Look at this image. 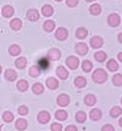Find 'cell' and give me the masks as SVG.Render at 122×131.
<instances>
[{"label": "cell", "instance_id": "44", "mask_svg": "<svg viewBox=\"0 0 122 131\" xmlns=\"http://www.w3.org/2000/svg\"><path fill=\"white\" fill-rule=\"evenodd\" d=\"M117 38H118V42H120V43H122V33L118 34V37H117Z\"/></svg>", "mask_w": 122, "mask_h": 131}, {"label": "cell", "instance_id": "1", "mask_svg": "<svg viewBox=\"0 0 122 131\" xmlns=\"http://www.w3.org/2000/svg\"><path fill=\"white\" fill-rule=\"evenodd\" d=\"M93 81L97 82V83H104L105 81L107 80V74L106 71L103 70V69H97L93 72Z\"/></svg>", "mask_w": 122, "mask_h": 131}, {"label": "cell", "instance_id": "17", "mask_svg": "<svg viewBox=\"0 0 122 131\" xmlns=\"http://www.w3.org/2000/svg\"><path fill=\"white\" fill-rule=\"evenodd\" d=\"M42 14L44 15L45 17H50L54 14V9H52V6L51 5H44L43 7H42Z\"/></svg>", "mask_w": 122, "mask_h": 131}, {"label": "cell", "instance_id": "3", "mask_svg": "<svg viewBox=\"0 0 122 131\" xmlns=\"http://www.w3.org/2000/svg\"><path fill=\"white\" fill-rule=\"evenodd\" d=\"M55 37H56V39H59V40L67 39V37H69V31L65 28V27H59V28L56 29V32H55Z\"/></svg>", "mask_w": 122, "mask_h": 131}, {"label": "cell", "instance_id": "6", "mask_svg": "<svg viewBox=\"0 0 122 131\" xmlns=\"http://www.w3.org/2000/svg\"><path fill=\"white\" fill-rule=\"evenodd\" d=\"M37 118H38V121H39L40 124H47V123H49V120L51 119V118H50V113L47 112V110L40 112V113L38 114Z\"/></svg>", "mask_w": 122, "mask_h": 131}, {"label": "cell", "instance_id": "47", "mask_svg": "<svg viewBox=\"0 0 122 131\" xmlns=\"http://www.w3.org/2000/svg\"><path fill=\"white\" fill-rule=\"evenodd\" d=\"M88 3H92V1H94V0H87Z\"/></svg>", "mask_w": 122, "mask_h": 131}, {"label": "cell", "instance_id": "30", "mask_svg": "<svg viewBox=\"0 0 122 131\" xmlns=\"http://www.w3.org/2000/svg\"><path fill=\"white\" fill-rule=\"evenodd\" d=\"M122 114V108H120V107H112L110 110V115L112 116V118H117V116H120V115Z\"/></svg>", "mask_w": 122, "mask_h": 131}, {"label": "cell", "instance_id": "38", "mask_svg": "<svg viewBox=\"0 0 122 131\" xmlns=\"http://www.w3.org/2000/svg\"><path fill=\"white\" fill-rule=\"evenodd\" d=\"M18 114L20 115H27L28 114V108L26 105H20L18 107Z\"/></svg>", "mask_w": 122, "mask_h": 131}, {"label": "cell", "instance_id": "22", "mask_svg": "<svg viewBox=\"0 0 122 131\" xmlns=\"http://www.w3.org/2000/svg\"><path fill=\"white\" fill-rule=\"evenodd\" d=\"M43 28L45 29L47 32H52L55 29V22L51 21V20H47L44 22V25H43Z\"/></svg>", "mask_w": 122, "mask_h": 131}, {"label": "cell", "instance_id": "31", "mask_svg": "<svg viewBox=\"0 0 122 131\" xmlns=\"http://www.w3.org/2000/svg\"><path fill=\"white\" fill-rule=\"evenodd\" d=\"M32 90H33V92H34L35 94H42L44 92V86L42 85V83H34V85L32 86Z\"/></svg>", "mask_w": 122, "mask_h": 131}, {"label": "cell", "instance_id": "39", "mask_svg": "<svg viewBox=\"0 0 122 131\" xmlns=\"http://www.w3.org/2000/svg\"><path fill=\"white\" fill-rule=\"evenodd\" d=\"M66 5L69 7H76L78 5V0H66Z\"/></svg>", "mask_w": 122, "mask_h": 131}, {"label": "cell", "instance_id": "36", "mask_svg": "<svg viewBox=\"0 0 122 131\" xmlns=\"http://www.w3.org/2000/svg\"><path fill=\"white\" fill-rule=\"evenodd\" d=\"M3 120L5 123H11V121H13V114H12L11 112H5L3 114Z\"/></svg>", "mask_w": 122, "mask_h": 131}, {"label": "cell", "instance_id": "11", "mask_svg": "<svg viewBox=\"0 0 122 131\" xmlns=\"http://www.w3.org/2000/svg\"><path fill=\"white\" fill-rule=\"evenodd\" d=\"M56 75L59 76V79L66 80V79L69 77V71H67V69H65L64 66H59V68H56Z\"/></svg>", "mask_w": 122, "mask_h": 131}, {"label": "cell", "instance_id": "50", "mask_svg": "<svg viewBox=\"0 0 122 131\" xmlns=\"http://www.w3.org/2000/svg\"><path fill=\"white\" fill-rule=\"evenodd\" d=\"M121 103H122V98H121Z\"/></svg>", "mask_w": 122, "mask_h": 131}, {"label": "cell", "instance_id": "33", "mask_svg": "<svg viewBox=\"0 0 122 131\" xmlns=\"http://www.w3.org/2000/svg\"><path fill=\"white\" fill-rule=\"evenodd\" d=\"M82 69H83L84 72H89V71H92V69H93V64L90 63L89 60H84V61L82 63Z\"/></svg>", "mask_w": 122, "mask_h": 131}, {"label": "cell", "instance_id": "4", "mask_svg": "<svg viewBox=\"0 0 122 131\" xmlns=\"http://www.w3.org/2000/svg\"><path fill=\"white\" fill-rule=\"evenodd\" d=\"M60 57H61V51L59 50V49H56V48H52V49H50V50L48 51V59L51 60V61L59 60Z\"/></svg>", "mask_w": 122, "mask_h": 131}, {"label": "cell", "instance_id": "20", "mask_svg": "<svg viewBox=\"0 0 122 131\" xmlns=\"http://www.w3.org/2000/svg\"><path fill=\"white\" fill-rule=\"evenodd\" d=\"M15 65H16V68L17 69H24L26 66H27V59H26L24 57H20L18 59H16Z\"/></svg>", "mask_w": 122, "mask_h": 131}, {"label": "cell", "instance_id": "34", "mask_svg": "<svg viewBox=\"0 0 122 131\" xmlns=\"http://www.w3.org/2000/svg\"><path fill=\"white\" fill-rule=\"evenodd\" d=\"M55 118L58 120H66L67 119V112L66 110H58L56 113H55Z\"/></svg>", "mask_w": 122, "mask_h": 131}, {"label": "cell", "instance_id": "27", "mask_svg": "<svg viewBox=\"0 0 122 131\" xmlns=\"http://www.w3.org/2000/svg\"><path fill=\"white\" fill-rule=\"evenodd\" d=\"M17 90L21 92H26L28 90V82L26 80H20L17 82Z\"/></svg>", "mask_w": 122, "mask_h": 131}, {"label": "cell", "instance_id": "48", "mask_svg": "<svg viewBox=\"0 0 122 131\" xmlns=\"http://www.w3.org/2000/svg\"><path fill=\"white\" fill-rule=\"evenodd\" d=\"M55 1H58V3H60V1H61V0H55Z\"/></svg>", "mask_w": 122, "mask_h": 131}, {"label": "cell", "instance_id": "5", "mask_svg": "<svg viewBox=\"0 0 122 131\" xmlns=\"http://www.w3.org/2000/svg\"><path fill=\"white\" fill-rule=\"evenodd\" d=\"M120 22H121V20H120V16L117 14H111L107 17V23L110 25L111 27H117L120 25Z\"/></svg>", "mask_w": 122, "mask_h": 131}, {"label": "cell", "instance_id": "29", "mask_svg": "<svg viewBox=\"0 0 122 131\" xmlns=\"http://www.w3.org/2000/svg\"><path fill=\"white\" fill-rule=\"evenodd\" d=\"M50 66V63H49V59L48 58H42L40 60H39V63H38V68L39 69H49Z\"/></svg>", "mask_w": 122, "mask_h": 131}, {"label": "cell", "instance_id": "8", "mask_svg": "<svg viewBox=\"0 0 122 131\" xmlns=\"http://www.w3.org/2000/svg\"><path fill=\"white\" fill-rule=\"evenodd\" d=\"M89 43H90V47L98 49V48H100V47L103 46V38L99 37V36H94V37L90 38V42H89Z\"/></svg>", "mask_w": 122, "mask_h": 131}, {"label": "cell", "instance_id": "15", "mask_svg": "<svg viewBox=\"0 0 122 131\" xmlns=\"http://www.w3.org/2000/svg\"><path fill=\"white\" fill-rule=\"evenodd\" d=\"M5 79L7 81H15L17 79V74H16V71L15 70H12V69H7L5 71Z\"/></svg>", "mask_w": 122, "mask_h": 131}, {"label": "cell", "instance_id": "23", "mask_svg": "<svg viewBox=\"0 0 122 131\" xmlns=\"http://www.w3.org/2000/svg\"><path fill=\"white\" fill-rule=\"evenodd\" d=\"M84 103L87 105H89V107H93L94 104L97 103V97L94 94H87L86 98H84Z\"/></svg>", "mask_w": 122, "mask_h": 131}, {"label": "cell", "instance_id": "12", "mask_svg": "<svg viewBox=\"0 0 122 131\" xmlns=\"http://www.w3.org/2000/svg\"><path fill=\"white\" fill-rule=\"evenodd\" d=\"M47 87L50 90H56L59 87V81L55 77H48L47 79Z\"/></svg>", "mask_w": 122, "mask_h": 131}, {"label": "cell", "instance_id": "37", "mask_svg": "<svg viewBox=\"0 0 122 131\" xmlns=\"http://www.w3.org/2000/svg\"><path fill=\"white\" fill-rule=\"evenodd\" d=\"M87 119V114L84 113V112H78L77 114H76V120L78 121V123H84Z\"/></svg>", "mask_w": 122, "mask_h": 131}, {"label": "cell", "instance_id": "41", "mask_svg": "<svg viewBox=\"0 0 122 131\" xmlns=\"http://www.w3.org/2000/svg\"><path fill=\"white\" fill-rule=\"evenodd\" d=\"M101 131H115V127L112 125H110V124H106V125H104L101 127Z\"/></svg>", "mask_w": 122, "mask_h": 131}, {"label": "cell", "instance_id": "43", "mask_svg": "<svg viewBox=\"0 0 122 131\" xmlns=\"http://www.w3.org/2000/svg\"><path fill=\"white\" fill-rule=\"evenodd\" d=\"M117 59H118L120 61H122V53H118V55H117Z\"/></svg>", "mask_w": 122, "mask_h": 131}, {"label": "cell", "instance_id": "32", "mask_svg": "<svg viewBox=\"0 0 122 131\" xmlns=\"http://www.w3.org/2000/svg\"><path fill=\"white\" fill-rule=\"evenodd\" d=\"M94 58H95L97 61L103 63L105 59H106V53H105V51H97V53L94 54Z\"/></svg>", "mask_w": 122, "mask_h": 131}, {"label": "cell", "instance_id": "19", "mask_svg": "<svg viewBox=\"0 0 122 131\" xmlns=\"http://www.w3.org/2000/svg\"><path fill=\"white\" fill-rule=\"evenodd\" d=\"M10 27L13 31H18V29H21V27H22V21L20 18H13V20H11V22H10Z\"/></svg>", "mask_w": 122, "mask_h": 131}, {"label": "cell", "instance_id": "2", "mask_svg": "<svg viewBox=\"0 0 122 131\" xmlns=\"http://www.w3.org/2000/svg\"><path fill=\"white\" fill-rule=\"evenodd\" d=\"M66 65L70 69L75 70V69H77L78 65H79V59L77 57H75V55H71V57H69L66 59Z\"/></svg>", "mask_w": 122, "mask_h": 131}, {"label": "cell", "instance_id": "21", "mask_svg": "<svg viewBox=\"0 0 122 131\" xmlns=\"http://www.w3.org/2000/svg\"><path fill=\"white\" fill-rule=\"evenodd\" d=\"M89 116H90V119L94 120V121H98V120L101 119V112L99 110V109H92L90 110V114H89Z\"/></svg>", "mask_w": 122, "mask_h": 131}, {"label": "cell", "instance_id": "14", "mask_svg": "<svg viewBox=\"0 0 122 131\" xmlns=\"http://www.w3.org/2000/svg\"><path fill=\"white\" fill-rule=\"evenodd\" d=\"M13 12H15V10H13V7L10 5H5L4 7H3V10H1V14H3V16L4 17H11L12 15H13Z\"/></svg>", "mask_w": 122, "mask_h": 131}, {"label": "cell", "instance_id": "35", "mask_svg": "<svg viewBox=\"0 0 122 131\" xmlns=\"http://www.w3.org/2000/svg\"><path fill=\"white\" fill-rule=\"evenodd\" d=\"M112 83L115 86H122V74H116L112 77Z\"/></svg>", "mask_w": 122, "mask_h": 131}, {"label": "cell", "instance_id": "42", "mask_svg": "<svg viewBox=\"0 0 122 131\" xmlns=\"http://www.w3.org/2000/svg\"><path fill=\"white\" fill-rule=\"evenodd\" d=\"M65 131H77V127H76L75 125H70V126L66 127V130Z\"/></svg>", "mask_w": 122, "mask_h": 131}, {"label": "cell", "instance_id": "9", "mask_svg": "<svg viewBox=\"0 0 122 131\" xmlns=\"http://www.w3.org/2000/svg\"><path fill=\"white\" fill-rule=\"evenodd\" d=\"M69 103H70V97L67 94L62 93L58 97V104L60 107H66V105H69Z\"/></svg>", "mask_w": 122, "mask_h": 131}, {"label": "cell", "instance_id": "7", "mask_svg": "<svg viewBox=\"0 0 122 131\" xmlns=\"http://www.w3.org/2000/svg\"><path fill=\"white\" fill-rule=\"evenodd\" d=\"M76 51H77V54L78 55H86L88 53V46L86 44V43H77L75 47Z\"/></svg>", "mask_w": 122, "mask_h": 131}, {"label": "cell", "instance_id": "25", "mask_svg": "<svg viewBox=\"0 0 122 131\" xmlns=\"http://www.w3.org/2000/svg\"><path fill=\"white\" fill-rule=\"evenodd\" d=\"M40 74H42V70L38 68V65H33V66L29 68V75L32 77H38Z\"/></svg>", "mask_w": 122, "mask_h": 131}, {"label": "cell", "instance_id": "13", "mask_svg": "<svg viewBox=\"0 0 122 131\" xmlns=\"http://www.w3.org/2000/svg\"><path fill=\"white\" fill-rule=\"evenodd\" d=\"M21 47L17 46V44H12V46L9 47V53H10V55H12V57H17V55H20L21 54Z\"/></svg>", "mask_w": 122, "mask_h": 131}, {"label": "cell", "instance_id": "26", "mask_svg": "<svg viewBox=\"0 0 122 131\" xmlns=\"http://www.w3.org/2000/svg\"><path fill=\"white\" fill-rule=\"evenodd\" d=\"M89 12L92 15H94V16H97V15H99L101 12V6L99 5V4H92L90 7H89Z\"/></svg>", "mask_w": 122, "mask_h": 131}, {"label": "cell", "instance_id": "10", "mask_svg": "<svg viewBox=\"0 0 122 131\" xmlns=\"http://www.w3.org/2000/svg\"><path fill=\"white\" fill-rule=\"evenodd\" d=\"M27 18H28L29 21H37L38 18H39V11L38 10H35V9H31V10H28L27 11Z\"/></svg>", "mask_w": 122, "mask_h": 131}, {"label": "cell", "instance_id": "28", "mask_svg": "<svg viewBox=\"0 0 122 131\" xmlns=\"http://www.w3.org/2000/svg\"><path fill=\"white\" fill-rule=\"evenodd\" d=\"M106 68L109 69L110 71H117V69H118V64L115 59H110L109 61H107V65H106Z\"/></svg>", "mask_w": 122, "mask_h": 131}, {"label": "cell", "instance_id": "40", "mask_svg": "<svg viewBox=\"0 0 122 131\" xmlns=\"http://www.w3.org/2000/svg\"><path fill=\"white\" fill-rule=\"evenodd\" d=\"M51 130L52 131H62V126L59 123H52L51 124Z\"/></svg>", "mask_w": 122, "mask_h": 131}, {"label": "cell", "instance_id": "18", "mask_svg": "<svg viewBox=\"0 0 122 131\" xmlns=\"http://www.w3.org/2000/svg\"><path fill=\"white\" fill-rule=\"evenodd\" d=\"M87 36H88V29H86L84 27L77 28V31H76V37H77L78 39H84Z\"/></svg>", "mask_w": 122, "mask_h": 131}, {"label": "cell", "instance_id": "49", "mask_svg": "<svg viewBox=\"0 0 122 131\" xmlns=\"http://www.w3.org/2000/svg\"><path fill=\"white\" fill-rule=\"evenodd\" d=\"M0 131H1V126H0Z\"/></svg>", "mask_w": 122, "mask_h": 131}, {"label": "cell", "instance_id": "16", "mask_svg": "<svg viewBox=\"0 0 122 131\" xmlns=\"http://www.w3.org/2000/svg\"><path fill=\"white\" fill-rule=\"evenodd\" d=\"M87 85V79L83 76H78L75 79V86L77 88H83L84 86Z\"/></svg>", "mask_w": 122, "mask_h": 131}, {"label": "cell", "instance_id": "45", "mask_svg": "<svg viewBox=\"0 0 122 131\" xmlns=\"http://www.w3.org/2000/svg\"><path fill=\"white\" fill-rule=\"evenodd\" d=\"M120 125L122 126V118H121V119H120Z\"/></svg>", "mask_w": 122, "mask_h": 131}, {"label": "cell", "instance_id": "46", "mask_svg": "<svg viewBox=\"0 0 122 131\" xmlns=\"http://www.w3.org/2000/svg\"><path fill=\"white\" fill-rule=\"evenodd\" d=\"M1 71H3V68H1V65H0V74H1Z\"/></svg>", "mask_w": 122, "mask_h": 131}, {"label": "cell", "instance_id": "24", "mask_svg": "<svg viewBox=\"0 0 122 131\" xmlns=\"http://www.w3.org/2000/svg\"><path fill=\"white\" fill-rule=\"evenodd\" d=\"M15 126H16V129L20 131H23L27 129V121L24 119H18L16 120V124H15Z\"/></svg>", "mask_w": 122, "mask_h": 131}]
</instances>
